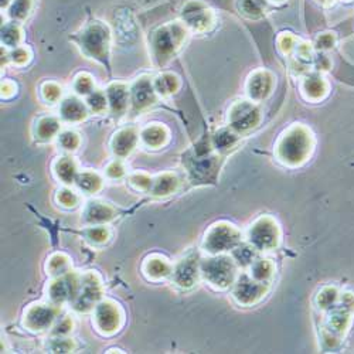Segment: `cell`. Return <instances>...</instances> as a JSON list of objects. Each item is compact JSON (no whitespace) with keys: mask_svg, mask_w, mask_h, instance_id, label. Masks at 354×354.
<instances>
[{"mask_svg":"<svg viewBox=\"0 0 354 354\" xmlns=\"http://www.w3.org/2000/svg\"><path fill=\"white\" fill-rule=\"evenodd\" d=\"M74 186L84 194H97L102 190L103 177L94 170H82L78 173Z\"/></svg>","mask_w":354,"mask_h":354,"instance_id":"obj_27","label":"cell"},{"mask_svg":"<svg viewBox=\"0 0 354 354\" xmlns=\"http://www.w3.org/2000/svg\"><path fill=\"white\" fill-rule=\"evenodd\" d=\"M61 315V306H57L51 302H37L30 305L23 315V326L33 331L41 333L51 330L54 323Z\"/></svg>","mask_w":354,"mask_h":354,"instance_id":"obj_10","label":"cell"},{"mask_svg":"<svg viewBox=\"0 0 354 354\" xmlns=\"http://www.w3.org/2000/svg\"><path fill=\"white\" fill-rule=\"evenodd\" d=\"M53 172L62 184L73 186L75 184L77 176L81 170L78 169L77 162L71 156H61V157H57V160L54 162Z\"/></svg>","mask_w":354,"mask_h":354,"instance_id":"obj_25","label":"cell"},{"mask_svg":"<svg viewBox=\"0 0 354 354\" xmlns=\"http://www.w3.org/2000/svg\"><path fill=\"white\" fill-rule=\"evenodd\" d=\"M102 295L103 286L99 275L95 274L94 270H88L86 274H81L78 290L70 306L75 314H92V310L97 307V305L103 299Z\"/></svg>","mask_w":354,"mask_h":354,"instance_id":"obj_7","label":"cell"},{"mask_svg":"<svg viewBox=\"0 0 354 354\" xmlns=\"http://www.w3.org/2000/svg\"><path fill=\"white\" fill-rule=\"evenodd\" d=\"M41 97L47 103H55L61 102L62 90L55 82H46V84L41 87Z\"/></svg>","mask_w":354,"mask_h":354,"instance_id":"obj_43","label":"cell"},{"mask_svg":"<svg viewBox=\"0 0 354 354\" xmlns=\"http://www.w3.org/2000/svg\"><path fill=\"white\" fill-rule=\"evenodd\" d=\"M181 23L193 31H205L213 25V12L200 0H189L180 8Z\"/></svg>","mask_w":354,"mask_h":354,"instance_id":"obj_16","label":"cell"},{"mask_svg":"<svg viewBox=\"0 0 354 354\" xmlns=\"http://www.w3.org/2000/svg\"><path fill=\"white\" fill-rule=\"evenodd\" d=\"M200 262L201 258L197 251H190L189 254L181 257L173 264V269L169 278L170 282L180 289L193 288L201 278Z\"/></svg>","mask_w":354,"mask_h":354,"instance_id":"obj_13","label":"cell"},{"mask_svg":"<svg viewBox=\"0 0 354 354\" xmlns=\"http://www.w3.org/2000/svg\"><path fill=\"white\" fill-rule=\"evenodd\" d=\"M238 136H241V135L234 132L230 127L220 129L214 134V136L212 139V147L214 148V151L217 153L228 152L238 143Z\"/></svg>","mask_w":354,"mask_h":354,"instance_id":"obj_30","label":"cell"},{"mask_svg":"<svg viewBox=\"0 0 354 354\" xmlns=\"http://www.w3.org/2000/svg\"><path fill=\"white\" fill-rule=\"evenodd\" d=\"M118 214V210L110 203L91 200L82 210V221L88 225H105L111 223Z\"/></svg>","mask_w":354,"mask_h":354,"instance_id":"obj_17","label":"cell"},{"mask_svg":"<svg viewBox=\"0 0 354 354\" xmlns=\"http://www.w3.org/2000/svg\"><path fill=\"white\" fill-rule=\"evenodd\" d=\"M74 349H75V344L73 339H70L68 336H62V338L51 336V342L49 344V350L51 353H70Z\"/></svg>","mask_w":354,"mask_h":354,"instance_id":"obj_44","label":"cell"},{"mask_svg":"<svg viewBox=\"0 0 354 354\" xmlns=\"http://www.w3.org/2000/svg\"><path fill=\"white\" fill-rule=\"evenodd\" d=\"M231 257L234 258L238 268L248 269V266L251 265L254 262V260L258 257V251L253 245H249L248 242H245V244L241 242L237 248L233 249Z\"/></svg>","mask_w":354,"mask_h":354,"instance_id":"obj_34","label":"cell"},{"mask_svg":"<svg viewBox=\"0 0 354 354\" xmlns=\"http://www.w3.org/2000/svg\"><path fill=\"white\" fill-rule=\"evenodd\" d=\"M92 322L102 336H112L123 325V312L116 302L102 299L92 310Z\"/></svg>","mask_w":354,"mask_h":354,"instance_id":"obj_11","label":"cell"},{"mask_svg":"<svg viewBox=\"0 0 354 354\" xmlns=\"http://www.w3.org/2000/svg\"><path fill=\"white\" fill-rule=\"evenodd\" d=\"M274 88V77L265 70L254 71L246 81V95L253 102L258 103L266 99Z\"/></svg>","mask_w":354,"mask_h":354,"instance_id":"obj_18","label":"cell"},{"mask_svg":"<svg viewBox=\"0 0 354 354\" xmlns=\"http://www.w3.org/2000/svg\"><path fill=\"white\" fill-rule=\"evenodd\" d=\"M173 269V264L162 255H151L143 262L142 270L144 277H147L149 281H162L166 278H170Z\"/></svg>","mask_w":354,"mask_h":354,"instance_id":"obj_22","label":"cell"},{"mask_svg":"<svg viewBox=\"0 0 354 354\" xmlns=\"http://www.w3.org/2000/svg\"><path fill=\"white\" fill-rule=\"evenodd\" d=\"M318 45H320V46H319L320 49H329V47H331V45H333L331 36H320L319 40H318Z\"/></svg>","mask_w":354,"mask_h":354,"instance_id":"obj_49","label":"cell"},{"mask_svg":"<svg viewBox=\"0 0 354 354\" xmlns=\"http://www.w3.org/2000/svg\"><path fill=\"white\" fill-rule=\"evenodd\" d=\"M22 38H23V31L20 29V25L17 22L10 20L9 23H6L2 27V45L6 49H16L18 46H22Z\"/></svg>","mask_w":354,"mask_h":354,"instance_id":"obj_33","label":"cell"},{"mask_svg":"<svg viewBox=\"0 0 354 354\" xmlns=\"http://www.w3.org/2000/svg\"><path fill=\"white\" fill-rule=\"evenodd\" d=\"M34 0H13L10 6L8 8V16L13 22H23L26 20L33 9Z\"/></svg>","mask_w":354,"mask_h":354,"instance_id":"obj_35","label":"cell"},{"mask_svg":"<svg viewBox=\"0 0 354 354\" xmlns=\"http://www.w3.org/2000/svg\"><path fill=\"white\" fill-rule=\"evenodd\" d=\"M140 143L149 149H160L169 142V131L162 123H149L139 132Z\"/></svg>","mask_w":354,"mask_h":354,"instance_id":"obj_23","label":"cell"},{"mask_svg":"<svg viewBox=\"0 0 354 354\" xmlns=\"http://www.w3.org/2000/svg\"><path fill=\"white\" fill-rule=\"evenodd\" d=\"M153 86L160 98H168L180 88V78L173 73H163L153 78Z\"/></svg>","mask_w":354,"mask_h":354,"instance_id":"obj_28","label":"cell"},{"mask_svg":"<svg viewBox=\"0 0 354 354\" xmlns=\"http://www.w3.org/2000/svg\"><path fill=\"white\" fill-rule=\"evenodd\" d=\"M269 283L255 281L248 273L238 275L233 285V298L241 306H253L266 294Z\"/></svg>","mask_w":354,"mask_h":354,"instance_id":"obj_15","label":"cell"},{"mask_svg":"<svg viewBox=\"0 0 354 354\" xmlns=\"http://www.w3.org/2000/svg\"><path fill=\"white\" fill-rule=\"evenodd\" d=\"M73 87L78 97H88L95 90V82L90 74L82 73L75 77Z\"/></svg>","mask_w":354,"mask_h":354,"instance_id":"obj_38","label":"cell"},{"mask_svg":"<svg viewBox=\"0 0 354 354\" xmlns=\"http://www.w3.org/2000/svg\"><path fill=\"white\" fill-rule=\"evenodd\" d=\"M201 278L216 289L224 290L233 288L236 279L238 278V265L234 258L227 254L208 255L201 258L200 262Z\"/></svg>","mask_w":354,"mask_h":354,"instance_id":"obj_4","label":"cell"},{"mask_svg":"<svg viewBox=\"0 0 354 354\" xmlns=\"http://www.w3.org/2000/svg\"><path fill=\"white\" fill-rule=\"evenodd\" d=\"M128 181L135 190L143 192V193H151L153 177L147 173H132L128 176Z\"/></svg>","mask_w":354,"mask_h":354,"instance_id":"obj_41","label":"cell"},{"mask_svg":"<svg viewBox=\"0 0 354 354\" xmlns=\"http://www.w3.org/2000/svg\"><path fill=\"white\" fill-rule=\"evenodd\" d=\"M46 269L51 278L66 275L71 270V260L64 253H54L53 255H50Z\"/></svg>","mask_w":354,"mask_h":354,"instance_id":"obj_31","label":"cell"},{"mask_svg":"<svg viewBox=\"0 0 354 354\" xmlns=\"http://www.w3.org/2000/svg\"><path fill=\"white\" fill-rule=\"evenodd\" d=\"M86 102H87V107L91 114L99 115V114L110 111L107 92L102 90H94L88 97H86Z\"/></svg>","mask_w":354,"mask_h":354,"instance_id":"obj_36","label":"cell"},{"mask_svg":"<svg viewBox=\"0 0 354 354\" xmlns=\"http://www.w3.org/2000/svg\"><path fill=\"white\" fill-rule=\"evenodd\" d=\"M79 279L81 274L75 273L73 269L66 275L51 278L47 285V301L61 307L64 305H70L75 298Z\"/></svg>","mask_w":354,"mask_h":354,"instance_id":"obj_14","label":"cell"},{"mask_svg":"<svg viewBox=\"0 0 354 354\" xmlns=\"http://www.w3.org/2000/svg\"><path fill=\"white\" fill-rule=\"evenodd\" d=\"M74 329V320L71 316L66 315L58 318V320L54 323V326L50 330V335L53 338H62V336H68L70 333Z\"/></svg>","mask_w":354,"mask_h":354,"instance_id":"obj_42","label":"cell"},{"mask_svg":"<svg viewBox=\"0 0 354 354\" xmlns=\"http://www.w3.org/2000/svg\"><path fill=\"white\" fill-rule=\"evenodd\" d=\"M13 2V0H2V9H8L10 6V3Z\"/></svg>","mask_w":354,"mask_h":354,"instance_id":"obj_50","label":"cell"},{"mask_svg":"<svg viewBox=\"0 0 354 354\" xmlns=\"http://www.w3.org/2000/svg\"><path fill=\"white\" fill-rule=\"evenodd\" d=\"M9 55H10V61L17 67L26 66L27 62L30 61V58H31V54H30L29 49L25 47V46H18L16 49H12Z\"/></svg>","mask_w":354,"mask_h":354,"instance_id":"obj_45","label":"cell"},{"mask_svg":"<svg viewBox=\"0 0 354 354\" xmlns=\"http://www.w3.org/2000/svg\"><path fill=\"white\" fill-rule=\"evenodd\" d=\"M274 2H275V0H274Z\"/></svg>","mask_w":354,"mask_h":354,"instance_id":"obj_51","label":"cell"},{"mask_svg":"<svg viewBox=\"0 0 354 354\" xmlns=\"http://www.w3.org/2000/svg\"><path fill=\"white\" fill-rule=\"evenodd\" d=\"M336 292L335 289H325L323 292L319 295V305L322 309H326V307H330L333 303H335V299H336Z\"/></svg>","mask_w":354,"mask_h":354,"instance_id":"obj_47","label":"cell"},{"mask_svg":"<svg viewBox=\"0 0 354 354\" xmlns=\"http://www.w3.org/2000/svg\"><path fill=\"white\" fill-rule=\"evenodd\" d=\"M242 234L238 228L230 223H216L208 228L204 240L203 249L208 255H220L231 253L241 244Z\"/></svg>","mask_w":354,"mask_h":354,"instance_id":"obj_6","label":"cell"},{"mask_svg":"<svg viewBox=\"0 0 354 354\" xmlns=\"http://www.w3.org/2000/svg\"><path fill=\"white\" fill-rule=\"evenodd\" d=\"M302 91L307 95V98L316 101L326 94L327 86H326L325 79L319 74H314V75H309L303 79Z\"/></svg>","mask_w":354,"mask_h":354,"instance_id":"obj_32","label":"cell"},{"mask_svg":"<svg viewBox=\"0 0 354 354\" xmlns=\"http://www.w3.org/2000/svg\"><path fill=\"white\" fill-rule=\"evenodd\" d=\"M105 176L111 180H121L127 176V169L122 163V159H114L105 169Z\"/></svg>","mask_w":354,"mask_h":354,"instance_id":"obj_46","label":"cell"},{"mask_svg":"<svg viewBox=\"0 0 354 354\" xmlns=\"http://www.w3.org/2000/svg\"><path fill=\"white\" fill-rule=\"evenodd\" d=\"M218 159L217 155L208 152L205 147L201 149L200 144H197L193 151L183 156V166L189 173L190 181L193 184H201L216 179L220 168Z\"/></svg>","mask_w":354,"mask_h":354,"instance_id":"obj_5","label":"cell"},{"mask_svg":"<svg viewBox=\"0 0 354 354\" xmlns=\"http://www.w3.org/2000/svg\"><path fill=\"white\" fill-rule=\"evenodd\" d=\"M179 186H180V179L176 173L164 172V173L157 175L156 177H153L152 189H151L149 194H152L155 197L170 196L177 192Z\"/></svg>","mask_w":354,"mask_h":354,"instance_id":"obj_26","label":"cell"},{"mask_svg":"<svg viewBox=\"0 0 354 354\" xmlns=\"http://www.w3.org/2000/svg\"><path fill=\"white\" fill-rule=\"evenodd\" d=\"M108 105H110V114L112 116L122 118L129 112V86L125 82H111V84L105 90Z\"/></svg>","mask_w":354,"mask_h":354,"instance_id":"obj_19","label":"cell"},{"mask_svg":"<svg viewBox=\"0 0 354 354\" xmlns=\"http://www.w3.org/2000/svg\"><path fill=\"white\" fill-rule=\"evenodd\" d=\"M90 114L87 102L82 101L78 95L67 97L61 99L58 107V118L67 123H78L84 121Z\"/></svg>","mask_w":354,"mask_h":354,"instance_id":"obj_21","label":"cell"},{"mask_svg":"<svg viewBox=\"0 0 354 354\" xmlns=\"http://www.w3.org/2000/svg\"><path fill=\"white\" fill-rule=\"evenodd\" d=\"M84 237L92 245H103L111 238L110 228L105 225H88L84 230Z\"/></svg>","mask_w":354,"mask_h":354,"instance_id":"obj_37","label":"cell"},{"mask_svg":"<svg viewBox=\"0 0 354 354\" xmlns=\"http://www.w3.org/2000/svg\"><path fill=\"white\" fill-rule=\"evenodd\" d=\"M139 143V132L135 128H122L114 135L111 140V151L116 159L123 160L132 155Z\"/></svg>","mask_w":354,"mask_h":354,"instance_id":"obj_20","label":"cell"},{"mask_svg":"<svg viewBox=\"0 0 354 354\" xmlns=\"http://www.w3.org/2000/svg\"><path fill=\"white\" fill-rule=\"evenodd\" d=\"M57 140H58L60 148H61L62 151H66V152H74V151H77L78 147H79V143H81L79 135H78L77 132H74V131H70V129H68V131L60 132Z\"/></svg>","mask_w":354,"mask_h":354,"instance_id":"obj_39","label":"cell"},{"mask_svg":"<svg viewBox=\"0 0 354 354\" xmlns=\"http://www.w3.org/2000/svg\"><path fill=\"white\" fill-rule=\"evenodd\" d=\"M159 98L153 86V78L148 75L136 78L129 86V114L132 116L142 114L144 110L155 105Z\"/></svg>","mask_w":354,"mask_h":354,"instance_id":"obj_12","label":"cell"},{"mask_svg":"<svg viewBox=\"0 0 354 354\" xmlns=\"http://www.w3.org/2000/svg\"><path fill=\"white\" fill-rule=\"evenodd\" d=\"M281 240L278 223L268 216L257 218L248 228L246 242L253 245L258 253H268L275 249Z\"/></svg>","mask_w":354,"mask_h":354,"instance_id":"obj_8","label":"cell"},{"mask_svg":"<svg viewBox=\"0 0 354 354\" xmlns=\"http://www.w3.org/2000/svg\"><path fill=\"white\" fill-rule=\"evenodd\" d=\"M274 273H275L274 264L262 257H257L254 260V262L248 266V274L251 275L255 281H260L264 283L270 282V279H273V277H274Z\"/></svg>","mask_w":354,"mask_h":354,"instance_id":"obj_29","label":"cell"},{"mask_svg":"<svg viewBox=\"0 0 354 354\" xmlns=\"http://www.w3.org/2000/svg\"><path fill=\"white\" fill-rule=\"evenodd\" d=\"M79 51L90 60H95L111 73V41L112 34L110 27L94 20V22L86 25L78 33L70 37Z\"/></svg>","mask_w":354,"mask_h":354,"instance_id":"obj_1","label":"cell"},{"mask_svg":"<svg viewBox=\"0 0 354 354\" xmlns=\"http://www.w3.org/2000/svg\"><path fill=\"white\" fill-rule=\"evenodd\" d=\"M57 201L61 207L74 208L79 204L81 196L78 194V192L73 190L70 186H64L61 190L57 192Z\"/></svg>","mask_w":354,"mask_h":354,"instance_id":"obj_40","label":"cell"},{"mask_svg":"<svg viewBox=\"0 0 354 354\" xmlns=\"http://www.w3.org/2000/svg\"><path fill=\"white\" fill-rule=\"evenodd\" d=\"M14 92H16V86L13 84V82H10V81L2 82V97L9 98V97H12Z\"/></svg>","mask_w":354,"mask_h":354,"instance_id":"obj_48","label":"cell"},{"mask_svg":"<svg viewBox=\"0 0 354 354\" xmlns=\"http://www.w3.org/2000/svg\"><path fill=\"white\" fill-rule=\"evenodd\" d=\"M61 132V119L55 116H41L34 125V139L38 143H50Z\"/></svg>","mask_w":354,"mask_h":354,"instance_id":"obj_24","label":"cell"},{"mask_svg":"<svg viewBox=\"0 0 354 354\" xmlns=\"http://www.w3.org/2000/svg\"><path fill=\"white\" fill-rule=\"evenodd\" d=\"M189 29L181 22H169L156 27L149 37V49L153 64L164 67L186 43Z\"/></svg>","mask_w":354,"mask_h":354,"instance_id":"obj_2","label":"cell"},{"mask_svg":"<svg viewBox=\"0 0 354 354\" xmlns=\"http://www.w3.org/2000/svg\"><path fill=\"white\" fill-rule=\"evenodd\" d=\"M314 151V138L302 125L286 129L277 143V157L286 166L296 168L305 163Z\"/></svg>","mask_w":354,"mask_h":354,"instance_id":"obj_3","label":"cell"},{"mask_svg":"<svg viewBox=\"0 0 354 354\" xmlns=\"http://www.w3.org/2000/svg\"><path fill=\"white\" fill-rule=\"evenodd\" d=\"M261 122V111L251 99L234 102L228 111V127L238 135H244L255 129Z\"/></svg>","mask_w":354,"mask_h":354,"instance_id":"obj_9","label":"cell"}]
</instances>
